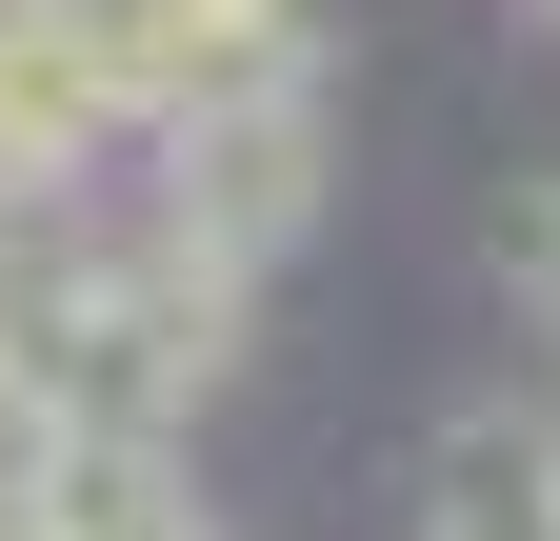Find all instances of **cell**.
Instances as JSON below:
<instances>
[{
    "label": "cell",
    "mask_w": 560,
    "mask_h": 541,
    "mask_svg": "<svg viewBox=\"0 0 560 541\" xmlns=\"http://www.w3.org/2000/svg\"><path fill=\"white\" fill-rule=\"evenodd\" d=\"M260 361V281L241 261H200L161 200H0V381L40 401V422H140L180 441L200 401Z\"/></svg>",
    "instance_id": "obj_1"
},
{
    "label": "cell",
    "mask_w": 560,
    "mask_h": 541,
    "mask_svg": "<svg viewBox=\"0 0 560 541\" xmlns=\"http://www.w3.org/2000/svg\"><path fill=\"white\" fill-rule=\"evenodd\" d=\"M161 181V221L200 241V261H241V281H280V261L320 241V200H340V81L320 60H260V81H221V101H180L161 141H140Z\"/></svg>",
    "instance_id": "obj_2"
},
{
    "label": "cell",
    "mask_w": 560,
    "mask_h": 541,
    "mask_svg": "<svg viewBox=\"0 0 560 541\" xmlns=\"http://www.w3.org/2000/svg\"><path fill=\"white\" fill-rule=\"evenodd\" d=\"M60 21L101 41V81H120V120H140V141H161L180 101L260 81V60H320V21H301V0H60Z\"/></svg>",
    "instance_id": "obj_3"
},
{
    "label": "cell",
    "mask_w": 560,
    "mask_h": 541,
    "mask_svg": "<svg viewBox=\"0 0 560 541\" xmlns=\"http://www.w3.org/2000/svg\"><path fill=\"white\" fill-rule=\"evenodd\" d=\"M120 141H140V120L101 81V41L60 21V0H21V21H0V200H81Z\"/></svg>",
    "instance_id": "obj_4"
},
{
    "label": "cell",
    "mask_w": 560,
    "mask_h": 541,
    "mask_svg": "<svg viewBox=\"0 0 560 541\" xmlns=\"http://www.w3.org/2000/svg\"><path fill=\"white\" fill-rule=\"evenodd\" d=\"M400 541H560V401H460L420 441Z\"/></svg>",
    "instance_id": "obj_5"
},
{
    "label": "cell",
    "mask_w": 560,
    "mask_h": 541,
    "mask_svg": "<svg viewBox=\"0 0 560 541\" xmlns=\"http://www.w3.org/2000/svg\"><path fill=\"white\" fill-rule=\"evenodd\" d=\"M21 541H221V502H200V441L60 422V441H40V502H21Z\"/></svg>",
    "instance_id": "obj_6"
},
{
    "label": "cell",
    "mask_w": 560,
    "mask_h": 541,
    "mask_svg": "<svg viewBox=\"0 0 560 541\" xmlns=\"http://www.w3.org/2000/svg\"><path fill=\"white\" fill-rule=\"evenodd\" d=\"M501 281H521V321H540V361H560V161L521 181V221H501Z\"/></svg>",
    "instance_id": "obj_7"
},
{
    "label": "cell",
    "mask_w": 560,
    "mask_h": 541,
    "mask_svg": "<svg viewBox=\"0 0 560 541\" xmlns=\"http://www.w3.org/2000/svg\"><path fill=\"white\" fill-rule=\"evenodd\" d=\"M540 21H560V0H540Z\"/></svg>",
    "instance_id": "obj_8"
}]
</instances>
